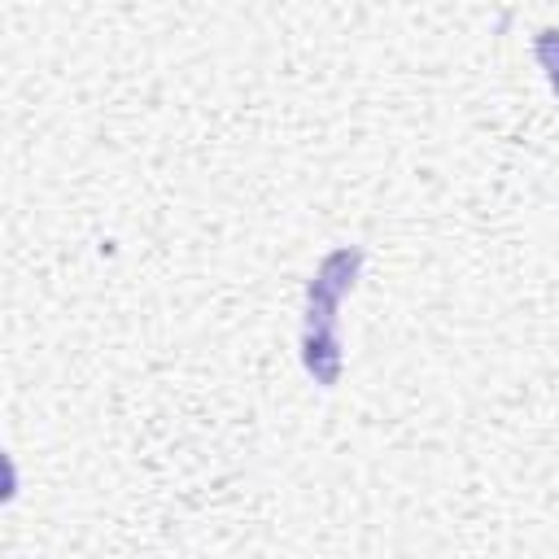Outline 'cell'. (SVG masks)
Wrapping results in <instances>:
<instances>
[{
	"mask_svg": "<svg viewBox=\"0 0 559 559\" xmlns=\"http://www.w3.org/2000/svg\"><path fill=\"white\" fill-rule=\"evenodd\" d=\"M362 266V249H332L310 284H306V319H301V362L314 376V384L332 389L341 380V336H336V306L345 297V288L354 284Z\"/></svg>",
	"mask_w": 559,
	"mask_h": 559,
	"instance_id": "6da1fadb",
	"label": "cell"
},
{
	"mask_svg": "<svg viewBox=\"0 0 559 559\" xmlns=\"http://www.w3.org/2000/svg\"><path fill=\"white\" fill-rule=\"evenodd\" d=\"M533 52H537V61H542V70H546L550 87L559 92V31H542V35H537V44H533Z\"/></svg>",
	"mask_w": 559,
	"mask_h": 559,
	"instance_id": "7a4b0ae2",
	"label": "cell"
}]
</instances>
